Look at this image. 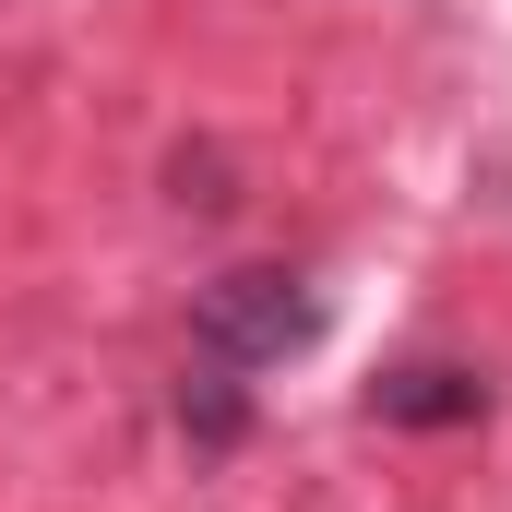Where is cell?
I'll return each instance as SVG.
<instances>
[{
  "instance_id": "cell-3",
  "label": "cell",
  "mask_w": 512,
  "mask_h": 512,
  "mask_svg": "<svg viewBox=\"0 0 512 512\" xmlns=\"http://www.w3.org/2000/svg\"><path fill=\"white\" fill-rule=\"evenodd\" d=\"M179 429H191L203 453H239V441H251V382L215 370V358H191V382H179Z\"/></svg>"
},
{
  "instance_id": "cell-2",
  "label": "cell",
  "mask_w": 512,
  "mask_h": 512,
  "mask_svg": "<svg viewBox=\"0 0 512 512\" xmlns=\"http://www.w3.org/2000/svg\"><path fill=\"white\" fill-rule=\"evenodd\" d=\"M370 417L382 429H477L489 417V370L477 358H405L370 382Z\"/></svg>"
},
{
  "instance_id": "cell-1",
  "label": "cell",
  "mask_w": 512,
  "mask_h": 512,
  "mask_svg": "<svg viewBox=\"0 0 512 512\" xmlns=\"http://www.w3.org/2000/svg\"><path fill=\"white\" fill-rule=\"evenodd\" d=\"M322 286L310 274H286V262H239V274H215L203 298H191V358H215V370H286V358H310L322 346Z\"/></svg>"
}]
</instances>
